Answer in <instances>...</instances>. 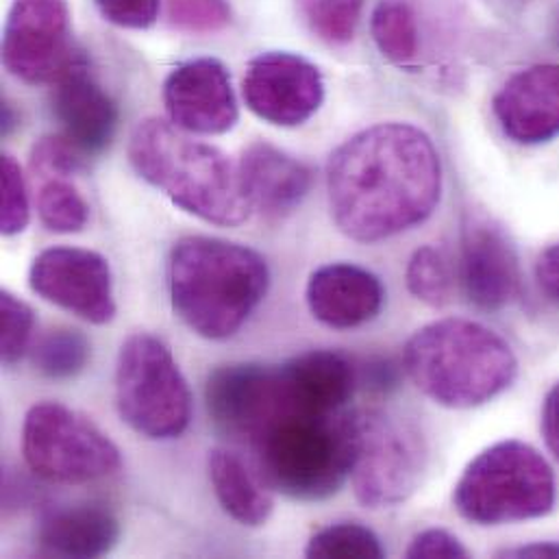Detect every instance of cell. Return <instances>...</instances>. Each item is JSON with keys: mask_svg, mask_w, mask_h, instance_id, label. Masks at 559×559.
<instances>
[{"mask_svg": "<svg viewBox=\"0 0 559 559\" xmlns=\"http://www.w3.org/2000/svg\"><path fill=\"white\" fill-rule=\"evenodd\" d=\"M326 197L337 229L374 245L423 225L442 197V164L431 138L407 122H381L340 144L326 164Z\"/></svg>", "mask_w": 559, "mask_h": 559, "instance_id": "obj_1", "label": "cell"}, {"mask_svg": "<svg viewBox=\"0 0 559 559\" xmlns=\"http://www.w3.org/2000/svg\"><path fill=\"white\" fill-rule=\"evenodd\" d=\"M175 313L201 337L236 335L266 298V260L238 242L207 236L183 238L168 262Z\"/></svg>", "mask_w": 559, "mask_h": 559, "instance_id": "obj_2", "label": "cell"}, {"mask_svg": "<svg viewBox=\"0 0 559 559\" xmlns=\"http://www.w3.org/2000/svg\"><path fill=\"white\" fill-rule=\"evenodd\" d=\"M129 162L177 207L210 225L238 227L253 212L240 166L173 122L142 120L129 140Z\"/></svg>", "mask_w": 559, "mask_h": 559, "instance_id": "obj_3", "label": "cell"}, {"mask_svg": "<svg viewBox=\"0 0 559 559\" xmlns=\"http://www.w3.org/2000/svg\"><path fill=\"white\" fill-rule=\"evenodd\" d=\"M403 364L414 385L451 409L479 407L506 392L519 372L510 344L481 322L444 318L418 329Z\"/></svg>", "mask_w": 559, "mask_h": 559, "instance_id": "obj_4", "label": "cell"}, {"mask_svg": "<svg viewBox=\"0 0 559 559\" xmlns=\"http://www.w3.org/2000/svg\"><path fill=\"white\" fill-rule=\"evenodd\" d=\"M251 449L266 488L292 501H324L350 477L353 414L283 416Z\"/></svg>", "mask_w": 559, "mask_h": 559, "instance_id": "obj_5", "label": "cell"}, {"mask_svg": "<svg viewBox=\"0 0 559 559\" xmlns=\"http://www.w3.org/2000/svg\"><path fill=\"white\" fill-rule=\"evenodd\" d=\"M556 501L554 468L534 447L519 440H506L479 453L453 492L457 514L484 527L547 516Z\"/></svg>", "mask_w": 559, "mask_h": 559, "instance_id": "obj_6", "label": "cell"}, {"mask_svg": "<svg viewBox=\"0 0 559 559\" xmlns=\"http://www.w3.org/2000/svg\"><path fill=\"white\" fill-rule=\"evenodd\" d=\"M120 418L148 440L179 438L192 420V392L164 340L133 333L116 364Z\"/></svg>", "mask_w": 559, "mask_h": 559, "instance_id": "obj_7", "label": "cell"}, {"mask_svg": "<svg viewBox=\"0 0 559 559\" xmlns=\"http://www.w3.org/2000/svg\"><path fill=\"white\" fill-rule=\"evenodd\" d=\"M427 447L423 433L388 409L353 412L350 484L366 508L407 501L423 484Z\"/></svg>", "mask_w": 559, "mask_h": 559, "instance_id": "obj_8", "label": "cell"}, {"mask_svg": "<svg viewBox=\"0 0 559 559\" xmlns=\"http://www.w3.org/2000/svg\"><path fill=\"white\" fill-rule=\"evenodd\" d=\"M22 453L37 477L63 486L103 479L122 466L118 447L92 420L59 403H37L28 409Z\"/></svg>", "mask_w": 559, "mask_h": 559, "instance_id": "obj_9", "label": "cell"}, {"mask_svg": "<svg viewBox=\"0 0 559 559\" xmlns=\"http://www.w3.org/2000/svg\"><path fill=\"white\" fill-rule=\"evenodd\" d=\"M205 405L221 433L249 447L283 416L316 414L296 396L283 364H227L216 368L205 383Z\"/></svg>", "mask_w": 559, "mask_h": 559, "instance_id": "obj_10", "label": "cell"}, {"mask_svg": "<svg viewBox=\"0 0 559 559\" xmlns=\"http://www.w3.org/2000/svg\"><path fill=\"white\" fill-rule=\"evenodd\" d=\"M66 0H13L2 28V63L22 83H52L74 59Z\"/></svg>", "mask_w": 559, "mask_h": 559, "instance_id": "obj_11", "label": "cell"}, {"mask_svg": "<svg viewBox=\"0 0 559 559\" xmlns=\"http://www.w3.org/2000/svg\"><path fill=\"white\" fill-rule=\"evenodd\" d=\"M28 283L37 296L85 322L107 324L116 316L111 269L96 251L46 249L33 260Z\"/></svg>", "mask_w": 559, "mask_h": 559, "instance_id": "obj_12", "label": "cell"}, {"mask_svg": "<svg viewBox=\"0 0 559 559\" xmlns=\"http://www.w3.org/2000/svg\"><path fill=\"white\" fill-rule=\"evenodd\" d=\"M247 107L269 124L300 127L324 100L320 70L300 55L269 50L253 57L242 79Z\"/></svg>", "mask_w": 559, "mask_h": 559, "instance_id": "obj_13", "label": "cell"}, {"mask_svg": "<svg viewBox=\"0 0 559 559\" xmlns=\"http://www.w3.org/2000/svg\"><path fill=\"white\" fill-rule=\"evenodd\" d=\"M164 105L170 122L190 135H223L240 118L231 74L214 57L177 66L164 83Z\"/></svg>", "mask_w": 559, "mask_h": 559, "instance_id": "obj_14", "label": "cell"}, {"mask_svg": "<svg viewBox=\"0 0 559 559\" xmlns=\"http://www.w3.org/2000/svg\"><path fill=\"white\" fill-rule=\"evenodd\" d=\"M50 109L59 122V133L87 159L100 155L116 135L118 107L92 76L81 55L52 81Z\"/></svg>", "mask_w": 559, "mask_h": 559, "instance_id": "obj_15", "label": "cell"}, {"mask_svg": "<svg viewBox=\"0 0 559 559\" xmlns=\"http://www.w3.org/2000/svg\"><path fill=\"white\" fill-rule=\"evenodd\" d=\"M460 281L479 309L497 311L519 294L521 269L506 231L486 216H471L462 231Z\"/></svg>", "mask_w": 559, "mask_h": 559, "instance_id": "obj_16", "label": "cell"}, {"mask_svg": "<svg viewBox=\"0 0 559 559\" xmlns=\"http://www.w3.org/2000/svg\"><path fill=\"white\" fill-rule=\"evenodd\" d=\"M492 111L503 133L523 146L559 135V66L536 63L514 72L495 94Z\"/></svg>", "mask_w": 559, "mask_h": 559, "instance_id": "obj_17", "label": "cell"}, {"mask_svg": "<svg viewBox=\"0 0 559 559\" xmlns=\"http://www.w3.org/2000/svg\"><path fill=\"white\" fill-rule=\"evenodd\" d=\"M305 296L318 322L344 331L374 320L383 307L385 289L361 266L326 264L311 273Z\"/></svg>", "mask_w": 559, "mask_h": 559, "instance_id": "obj_18", "label": "cell"}, {"mask_svg": "<svg viewBox=\"0 0 559 559\" xmlns=\"http://www.w3.org/2000/svg\"><path fill=\"white\" fill-rule=\"evenodd\" d=\"M245 192L266 218H285L311 190V170L269 142H253L240 157Z\"/></svg>", "mask_w": 559, "mask_h": 559, "instance_id": "obj_19", "label": "cell"}, {"mask_svg": "<svg viewBox=\"0 0 559 559\" xmlns=\"http://www.w3.org/2000/svg\"><path fill=\"white\" fill-rule=\"evenodd\" d=\"M120 538L116 514L98 503H76L48 510L37 530L41 554L57 558H100Z\"/></svg>", "mask_w": 559, "mask_h": 559, "instance_id": "obj_20", "label": "cell"}, {"mask_svg": "<svg viewBox=\"0 0 559 559\" xmlns=\"http://www.w3.org/2000/svg\"><path fill=\"white\" fill-rule=\"evenodd\" d=\"M210 479L221 508L245 527H262L273 514V499L260 475L231 451L216 449L207 460Z\"/></svg>", "mask_w": 559, "mask_h": 559, "instance_id": "obj_21", "label": "cell"}, {"mask_svg": "<svg viewBox=\"0 0 559 559\" xmlns=\"http://www.w3.org/2000/svg\"><path fill=\"white\" fill-rule=\"evenodd\" d=\"M92 357L87 335L72 326L46 331L33 346L31 359L37 372L52 381H70L79 377Z\"/></svg>", "mask_w": 559, "mask_h": 559, "instance_id": "obj_22", "label": "cell"}, {"mask_svg": "<svg viewBox=\"0 0 559 559\" xmlns=\"http://www.w3.org/2000/svg\"><path fill=\"white\" fill-rule=\"evenodd\" d=\"M370 31L379 52L388 61L409 66L418 57V24L409 2L381 0L372 11Z\"/></svg>", "mask_w": 559, "mask_h": 559, "instance_id": "obj_23", "label": "cell"}, {"mask_svg": "<svg viewBox=\"0 0 559 559\" xmlns=\"http://www.w3.org/2000/svg\"><path fill=\"white\" fill-rule=\"evenodd\" d=\"M37 214L52 234H79L87 227L90 205L66 179H50L37 194Z\"/></svg>", "mask_w": 559, "mask_h": 559, "instance_id": "obj_24", "label": "cell"}, {"mask_svg": "<svg viewBox=\"0 0 559 559\" xmlns=\"http://www.w3.org/2000/svg\"><path fill=\"white\" fill-rule=\"evenodd\" d=\"M309 31L326 44L342 46L355 37L364 0H296Z\"/></svg>", "mask_w": 559, "mask_h": 559, "instance_id": "obj_25", "label": "cell"}, {"mask_svg": "<svg viewBox=\"0 0 559 559\" xmlns=\"http://www.w3.org/2000/svg\"><path fill=\"white\" fill-rule=\"evenodd\" d=\"M305 556L322 559H377L383 558L385 551L372 530L357 523H337L316 532L305 547Z\"/></svg>", "mask_w": 559, "mask_h": 559, "instance_id": "obj_26", "label": "cell"}, {"mask_svg": "<svg viewBox=\"0 0 559 559\" xmlns=\"http://www.w3.org/2000/svg\"><path fill=\"white\" fill-rule=\"evenodd\" d=\"M407 287L418 300L431 307H444L451 300V269L438 249L423 247L412 255L407 264Z\"/></svg>", "mask_w": 559, "mask_h": 559, "instance_id": "obj_27", "label": "cell"}, {"mask_svg": "<svg viewBox=\"0 0 559 559\" xmlns=\"http://www.w3.org/2000/svg\"><path fill=\"white\" fill-rule=\"evenodd\" d=\"M168 24L190 35H212L231 24L234 11L227 0H166Z\"/></svg>", "mask_w": 559, "mask_h": 559, "instance_id": "obj_28", "label": "cell"}, {"mask_svg": "<svg viewBox=\"0 0 559 559\" xmlns=\"http://www.w3.org/2000/svg\"><path fill=\"white\" fill-rule=\"evenodd\" d=\"M0 231L11 238L22 234L31 221L24 173L11 155L0 159Z\"/></svg>", "mask_w": 559, "mask_h": 559, "instance_id": "obj_29", "label": "cell"}, {"mask_svg": "<svg viewBox=\"0 0 559 559\" xmlns=\"http://www.w3.org/2000/svg\"><path fill=\"white\" fill-rule=\"evenodd\" d=\"M33 309L15 294L2 289L0 294V357L7 366L20 361L33 335Z\"/></svg>", "mask_w": 559, "mask_h": 559, "instance_id": "obj_30", "label": "cell"}, {"mask_svg": "<svg viewBox=\"0 0 559 559\" xmlns=\"http://www.w3.org/2000/svg\"><path fill=\"white\" fill-rule=\"evenodd\" d=\"M90 159L70 144L61 133L41 138L31 153V168L37 175H50L55 179H63L87 168Z\"/></svg>", "mask_w": 559, "mask_h": 559, "instance_id": "obj_31", "label": "cell"}, {"mask_svg": "<svg viewBox=\"0 0 559 559\" xmlns=\"http://www.w3.org/2000/svg\"><path fill=\"white\" fill-rule=\"evenodd\" d=\"M100 15L120 26L131 31L151 28L159 17L162 0H94Z\"/></svg>", "mask_w": 559, "mask_h": 559, "instance_id": "obj_32", "label": "cell"}, {"mask_svg": "<svg viewBox=\"0 0 559 559\" xmlns=\"http://www.w3.org/2000/svg\"><path fill=\"white\" fill-rule=\"evenodd\" d=\"M407 558L412 559H462L468 558L466 547L444 530L420 532L407 547Z\"/></svg>", "mask_w": 559, "mask_h": 559, "instance_id": "obj_33", "label": "cell"}, {"mask_svg": "<svg viewBox=\"0 0 559 559\" xmlns=\"http://www.w3.org/2000/svg\"><path fill=\"white\" fill-rule=\"evenodd\" d=\"M536 280L540 289L559 305V242L549 247L536 264Z\"/></svg>", "mask_w": 559, "mask_h": 559, "instance_id": "obj_34", "label": "cell"}, {"mask_svg": "<svg viewBox=\"0 0 559 559\" xmlns=\"http://www.w3.org/2000/svg\"><path fill=\"white\" fill-rule=\"evenodd\" d=\"M543 433L547 440V447L559 460V383L547 394L545 409H543Z\"/></svg>", "mask_w": 559, "mask_h": 559, "instance_id": "obj_35", "label": "cell"}, {"mask_svg": "<svg viewBox=\"0 0 559 559\" xmlns=\"http://www.w3.org/2000/svg\"><path fill=\"white\" fill-rule=\"evenodd\" d=\"M503 556L510 558H559V545H530L519 549H508Z\"/></svg>", "mask_w": 559, "mask_h": 559, "instance_id": "obj_36", "label": "cell"}, {"mask_svg": "<svg viewBox=\"0 0 559 559\" xmlns=\"http://www.w3.org/2000/svg\"><path fill=\"white\" fill-rule=\"evenodd\" d=\"M15 127H17V122H15L13 109H11V105L4 100V103H2V135H9Z\"/></svg>", "mask_w": 559, "mask_h": 559, "instance_id": "obj_37", "label": "cell"}, {"mask_svg": "<svg viewBox=\"0 0 559 559\" xmlns=\"http://www.w3.org/2000/svg\"><path fill=\"white\" fill-rule=\"evenodd\" d=\"M556 44L559 46V17H558V24H556Z\"/></svg>", "mask_w": 559, "mask_h": 559, "instance_id": "obj_38", "label": "cell"}]
</instances>
